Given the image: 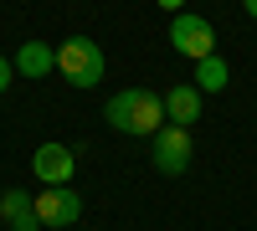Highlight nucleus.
Returning <instances> with one entry per match:
<instances>
[{
	"mask_svg": "<svg viewBox=\"0 0 257 231\" xmlns=\"http://www.w3.org/2000/svg\"><path fill=\"white\" fill-rule=\"evenodd\" d=\"M16 77H52V67H57V47H47V41H21L16 47Z\"/></svg>",
	"mask_w": 257,
	"mask_h": 231,
	"instance_id": "1a4fd4ad",
	"label": "nucleus"
},
{
	"mask_svg": "<svg viewBox=\"0 0 257 231\" xmlns=\"http://www.w3.org/2000/svg\"><path fill=\"white\" fill-rule=\"evenodd\" d=\"M160 6H165L170 16H175V11H185V0H160Z\"/></svg>",
	"mask_w": 257,
	"mask_h": 231,
	"instance_id": "f8f14e48",
	"label": "nucleus"
},
{
	"mask_svg": "<svg viewBox=\"0 0 257 231\" xmlns=\"http://www.w3.org/2000/svg\"><path fill=\"white\" fill-rule=\"evenodd\" d=\"M149 159H155L160 175H185L190 159H196V144H190V129H180V123H165V129L149 139Z\"/></svg>",
	"mask_w": 257,
	"mask_h": 231,
	"instance_id": "20e7f679",
	"label": "nucleus"
},
{
	"mask_svg": "<svg viewBox=\"0 0 257 231\" xmlns=\"http://www.w3.org/2000/svg\"><path fill=\"white\" fill-rule=\"evenodd\" d=\"M170 47H175L180 57H190V62H201V57H211L216 52V26H211L206 16H190V11H175L170 16Z\"/></svg>",
	"mask_w": 257,
	"mask_h": 231,
	"instance_id": "7ed1b4c3",
	"label": "nucleus"
},
{
	"mask_svg": "<svg viewBox=\"0 0 257 231\" xmlns=\"http://www.w3.org/2000/svg\"><path fill=\"white\" fill-rule=\"evenodd\" d=\"M103 118H108L113 134H128V139H155L165 129V98L155 88H123L103 103Z\"/></svg>",
	"mask_w": 257,
	"mask_h": 231,
	"instance_id": "f257e3e1",
	"label": "nucleus"
},
{
	"mask_svg": "<svg viewBox=\"0 0 257 231\" xmlns=\"http://www.w3.org/2000/svg\"><path fill=\"white\" fill-rule=\"evenodd\" d=\"M0 221H6L11 231H41V216H36V195H26V190H11L0 195Z\"/></svg>",
	"mask_w": 257,
	"mask_h": 231,
	"instance_id": "6e6552de",
	"label": "nucleus"
},
{
	"mask_svg": "<svg viewBox=\"0 0 257 231\" xmlns=\"http://www.w3.org/2000/svg\"><path fill=\"white\" fill-rule=\"evenodd\" d=\"M201 88L196 82H175V88L165 93V123H180V129H190V123L201 118Z\"/></svg>",
	"mask_w": 257,
	"mask_h": 231,
	"instance_id": "0eeeda50",
	"label": "nucleus"
},
{
	"mask_svg": "<svg viewBox=\"0 0 257 231\" xmlns=\"http://www.w3.org/2000/svg\"><path fill=\"white\" fill-rule=\"evenodd\" d=\"M242 11H247V16H252V21H257V0H242Z\"/></svg>",
	"mask_w": 257,
	"mask_h": 231,
	"instance_id": "ddd939ff",
	"label": "nucleus"
},
{
	"mask_svg": "<svg viewBox=\"0 0 257 231\" xmlns=\"http://www.w3.org/2000/svg\"><path fill=\"white\" fill-rule=\"evenodd\" d=\"M36 216H41V226L62 231V226H72L82 216V195L72 190V185H47V190L36 195Z\"/></svg>",
	"mask_w": 257,
	"mask_h": 231,
	"instance_id": "39448f33",
	"label": "nucleus"
},
{
	"mask_svg": "<svg viewBox=\"0 0 257 231\" xmlns=\"http://www.w3.org/2000/svg\"><path fill=\"white\" fill-rule=\"evenodd\" d=\"M226 82H231V72H226V62H221L216 52L196 62V88H201V93H221Z\"/></svg>",
	"mask_w": 257,
	"mask_h": 231,
	"instance_id": "9d476101",
	"label": "nucleus"
},
{
	"mask_svg": "<svg viewBox=\"0 0 257 231\" xmlns=\"http://www.w3.org/2000/svg\"><path fill=\"white\" fill-rule=\"evenodd\" d=\"M103 47L93 36H67V41H57V72L72 82V88H98L103 82Z\"/></svg>",
	"mask_w": 257,
	"mask_h": 231,
	"instance_id": "f03ea898",
	"label": "nucleus"
},
{
	"mask_svg": "<svg viewBox=\"0 0 257 231\" xmlns=\"http://www.w3.org/2000/svg\"><path fill=\"white\" fill-rule=\"evenodd\" d=\"M11 82H16V62H11L6 52H0V93H6V88H11Z\"/></svg>",
	"mask_w": 257,
	"mask_h": 231,
	"instance_id": "9b49d317",
	"label": "nucleus"
},
{
	"mask_svg": "<svg viewBox=\"0 0 257 231\" xmlns=\"http://www.w3.org/2000/svg\"><path fill=\"white\" fill-rule=\"evenodd\" d=\"M31 170L41 185H67L72 170H77V154L67 149V144H41V149L31 154Z\"/></svg>",
	"mask_w": 257,
	"mask_h": 231,
	"instance_id": "423d86ee",
	"label": "nucleus"
}]
</instances>
